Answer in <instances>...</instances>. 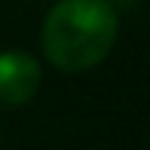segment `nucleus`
<instances>
[{
  "label": "nucleus",
  "mask_w": 150,
  "mask_h": 150,
  "mask_svg": "<svg viewBox=\"0 0 150 150\" xmlns=\"http://www.w3.org/2000/svg\"><path fill=\"white\" fill-rule=\"evenodd\" d=\"M117 9L104 0H58L43 22V52L61 71H89L113 49Z\"/></svg>",
  "instance_id": "obj_1"
},
{
  "label": "nucleus",
  "mask_w": 150,
  "mask_h": 150,
  "mask_svg": "<svg viewBox=\"0 0 150 150\" xmlns=\"http://www.w3.org/2000/svg\"><path fill=\"white\" fill-rule=\"evenodd\" d=\"M40 89V64L22 49L0 52V107H18Z\"/></svg>",
  "instance_id": "obj_2"
},
{
  "label": "nucleus",
  "mask_w": 150,
  "mask_h": 150,
  "mask_svg": "<svg viewBox=\"0 0 150 150\" xmlns=\"http://www.w3.org/2000/svg\"><path fill=\"white\" fill-rule=\"evenodd\" d=\"M104 3H110V6H113V3H120V6H129L132 0H104Z\"/></svg>",
  "instance_id": "obj_3"
}]
</instances>
